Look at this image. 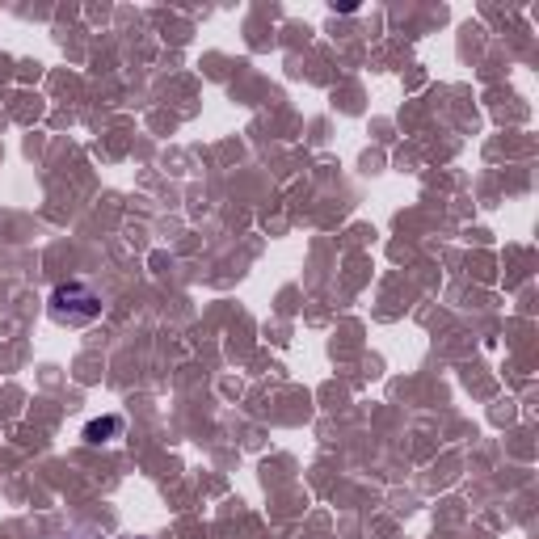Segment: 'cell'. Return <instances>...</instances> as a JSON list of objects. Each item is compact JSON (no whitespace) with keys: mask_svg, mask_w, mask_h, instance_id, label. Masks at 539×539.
<instances>
[{"mask_svg":"<svg viewBox=\"0 0 539 539\" xmlns=\"http://www.w3.org/2000/svg\"><path fill=\"white\" fill-rule=\"evenodd\" d=\"M123 417H118V413H106V417H93V422L85 426V443L89 447H102V443H114V438L118 434H123Z\"/></svg>","mask_w":539,"mask_h":539,"instance_id":"7a4b0ae2","label":"cell"},{"mask_svg":"<svg viewBox=\"0 0 539 539\" xmlns=\"http://www.w3.org/2000/svg\"><path fill=\"white\" fill-rule=\"evenodd\" d=\"M47 308H51V321H59V325H89L102 316V295L89 283H81V278H72V283H59L51 291Z\"/></svg>","mask_w":539,"mask_h":539,"instance_id":"6da1fadb","label":"cell"}]
</instances>
